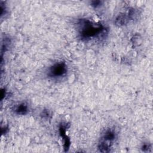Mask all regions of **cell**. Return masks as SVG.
Returning a JSON list of instances; mask_svg holds the SVG:
<instances>
[{
  "label": "cell",
  "mask_w": 153,
  "mask_h": 153,
  "mask_svg": "<svg viewBox=\"0 0 153 153\" xmlns=\"http://www.w3.org/2000/svg\"><path fill=\"white\" fill-rule=\"evenodd\" d=\"M66 127L63 126V124H61L59 127V131H60V134L61 137L63 138L64 140V149L65 151H68L69 146H70V140L69 137L67 136L66 134Z\"/></svg>",
  "instance_id": "5b68a950"
},
{
  "label": "cell",
  "mask_w": 153,
  "mask_h": 153,
  "mask_svg": "<svg viewBox=\"0 0 153 153\" xmlns=\"http://www.w3.org/2000/svg\"><path fill=\"white\" fill-rule=\"evenodd\" d=\"M51 115V112L48 109H44L42 111L41 113V116L42 118L45 119H48L50 118Z\"/></svg>",
  "instance_id": "52a82bcc"
},
{
  "label": "cell",
  "mask_w": 153,
  "mask_h": 153,
  "mask_svg": "<svg viewBox=\"0 0 153 153\" xmlns=\"http://www.w3.org/2000/svg\"><path fill=\"white\" fill-rule=\"evenodd\" d=\"M116 137L117 134L114 129L109 128L105 130L98 143L99 151L102 152H109Z\"/></svg>",
  "instance_id": "7a4b0ae2"
},
{
  "label": "cell",
  "mask_w": 153,
  "mask_h": 153,
  "mask_svg": "<svg viewBox=\"0 0 153 153\" xmlns=\"http://www.w3.org/2000/svg\"><path fill=\"white\" fill-rule=\"evenodd\" d=\"M141 149L144 152H147V151H149V149H151V145L149 143H145L142 145Z\"/></svg>",
  "instance_id": "9c48e42d"
},
{
  "label": "cell",
  "mask_w": 153,
  "mask_h": 153,
  "mask_svg": "<svg viewBox=\"0 0 153 153\" xmlns=\"http://www.w3.org/2000/svg\"><path fill=\"white\" fill-rule=\"evenodd\" d=\"M29 111V108L27 103L23 102L17 105L14 108V112L17 115H26Z\"/></svg>",
  "instance_id": "8992f818"
},
{
  "label": "cell",
  "mask_w": 153,
  "mask_h": 153,
  "mask_svg": "<svg viewBox=\"0 0 153 153\" xmlns=\"http://www.w3.org/2000/svg\"><path fill=\"white\" fill-rule=\"evenodd\" d=\"M68 72V66L64 62H57L48 69L47 75L53 79H59L65 76Z\"/></svg>",
  "instance_id": "3957f363"
},
{
  "label": "cell",
  "mask_w": 153,
  "mask_h": 153,
  "mask_svg": "<svg viewBox=\"0 0 153 153\" xmlns=\"http://www.w3.org/2000/svg\"><path fill=\"white\" fill-rule=\"evenodd\" d=\"M131 20L127 11L118 14L115 19V24L118 26H123L127 25Z\"/></svg>",
  "instance_id": "277c9868"
},
{
  "label": "cell",
  "mask_w": 153,
  "mask_h": 153,
  "mask_svg": "<svg viewBox=\"0 0 153 153\" xmlns=\"http://www.w3.org/2000/svg\"><path fill=\"white\" fill-rule=\"evenodd\" d=\"M103 2L101 1H92L90 2V5L94 8L100 7L102 5Z\"/></svg>",
  "instance_id": "ba28073f"
},
{
  "label": "cell",
  "mask_w": 153,
  "mask_h": 153,
  "mask_svg": "<svg viewBox=\"0 0 153 153\" xmlns=\"http://www.w3.org/2000/svg\"><path fill=\"white\" fill-rule=\"evenodd\" d=\"M77 24L79 36L83 41L102 38L108 33L106 29L102 24L93 22L88 19H81Z\"/></svg>",
  "instance_id": "6da1fadb"
}]
</instances>
